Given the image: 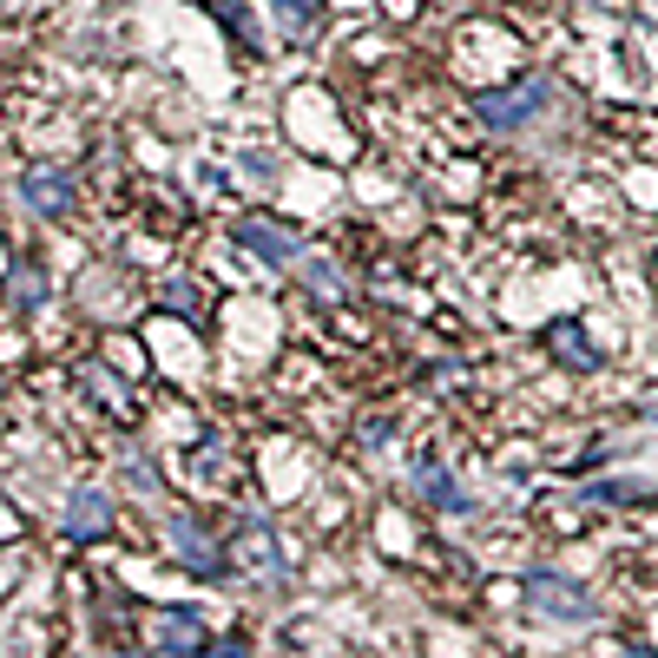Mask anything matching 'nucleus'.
<instances>
[{"mask_svg":"<svg viewBox=\"0 0 658 658\" xmlns=\"http://www.w3.org/2000/svg\"><path fill=\"white\" fill-rule=\"evenodd\" d=\"M586 501L592 508H639V501H652V488H639V481H592Z\"/></svg>","mask_w":658,"mask_h":658,"instance_id":"4468645a","label":"nucleus"},{"mask_svg":"<svg viewBox=\"0 0 658 658\" xmlns=\"http://www.w3.org/2000/svg\"><path fill=\"white\" fill-rule=\"evenodd\" d=\"M205 13H218L230 40H244V47H264V33H257V13H251L244 0H205Z\"/></svg>","mask_w":658,"mask_h":658,"instance_id":"f8f14e48","label":"nucleus"},{"mask_svg":"<svg viewBox=\"0 0 658 658\" xmlns=\"http://www.w3.org/2000/svg\"><path fill=\"white\" fill-rule=\"evenodd\" d=\"M158 303H165V310H185V316H198V310H205V277H191V271H185V277H165Z\"/></svg>","mask_w":658,"mask_h":658,"instance_id":"2eb2a0df","label":"nucleus"},{"mask_svg":"<svg viewBox=\"0 0 658 658\" xmlns=\"http://www.w3.org/2000/svg\"><path fill=\"white\" fill-rule=\"evenodd\" d=\"M547 106H553V79H540V73L501 79V86H488V92L474 99V112H481L488 132H520V126H533Z\"/></svg>","mask_w":658,"mask_h":658,"instance_id":"f03ea898","label":"nucleus"},{"mask_svg":"<svg viewBox=\"0 0 658 658\" xmlns=\"http://www.w3.org/2000/svg\"><path fill=\"white\" fill-rule=\"evenodd\" d=\"M112 520H119V508H112V494H106V488H73V494H67V508H60V533L79 540V547H92V540H106V533H112Z\"/></svg>","mask_w":658,"mask_h":658,"instance_id":"423d86ee","label":"nucleus"},{"mask_svg":"<svg viewBox=\"0 0 658 658\" xmlns=\"http://www.w3.org/2000/svg\"><path fill=\"white\" fill-rule=\"evenodd\" d=\"M415 501H422L429 513H474V494L441 468L435 454H422V461H415Z\"/></svg>","mask_w":658,"mask_h":658,"instance_id":"0eeeda50","label":"nucleus"},{"mask_svg":"<svg viewBox=\"0 0 658 658\" xmlns=\"http://www.w3.org/2000/svg\"><path fill=\"white\" fill-rule=\"evenodd\" d=\"M527 606H533L540 619H592V612H599L580 586L553 580V573H533V580H527Z\"/></svg>","mask_w":658,"mask_h":658,"instance_id":"6e6552de","label":"nucleus"},{"mask_svg":"<svg viewBox=\"0 0 658 658\" xmlns=\"http://www.w3.org/2000/svg\"><path fill=\"white\" fill-rule=\"evenodd\" d=\"M0 291H7V310H13V316H40V310L53 303V284H47L40 264H13V271L0 277Z\"/></svg>","mask_w":658,"mask_h":658,"instance_id":"9d476101","label":"nucleus"},{"mask_svg":"<svg viewBox=\"0 0 658 658\" xmlns=\"http://www.w3.org/2000/svg\"><path fill=\"white\" fill-rule=\"evenodd\" d=\"M146 646H158V652H212L218 639H212V626L191 606H151Z\"/></svg>","mask_w":658,"mask_h":658,"instance_id":"39448f33","label":"nucleus"},{"mask_svg":"<svg viewBox=\"0 0 658 658\" xmlns=\"http://www.w3.org/2000/svg\"><path fill=\"white\" fill-rule=\"evenodd\" d=\"M291 271H296V284L316 296V303H350V296H356L350 291V271H343L336 257H310V251H303Z\"/></svg>","mask_w":658,"mask_h":658,"instance_id":"1a4fd4ad","label":"nucleus"},{"mask_svg":"<svg viewBox=\"0 0 658 658\" xmlns=\"http://www.w3.org/2000/svg\"><path fill=\"white\" fill-rule=\"evenodd\" d=\"M13 205L27 212V218H47V224H60V218H73L79 212V171L73 165H27L20 178H13Z\"/></svg>","mask_w":658,"mask_h":658,"instance_id":"7ed1b4c3","label":"nucleus"},{"mask_svg":"<svg viewBox=\"0 0 658 658\" xmlns=\"http://www.w3.org/2000/svg\"><path fill=\"white\" fill-rule=\"evenodd\" d=\"M547 350H553L560 363H573V369H599V363H606L599 350H586V330H580V323H567V316L547 330Z\"/></svg>","mask_w":658,"mask_h":658,"instance_id":"9b49d317","label":"nucleus"},{"mask_svg":"<svg viewBox=\"0 0 658 658\" xmlns=\"http://www.w3.org/2000/svg\"><path fill=\"white\" fill-rule=\"evenodd\" d=\"M224 553H230V547L205 527V513H191V508L165 513V560H171V567H185L191 580H230V560H224Z\"/></svg>","mask_w":658,"mask_h":658,"instance_id":"f257e3e1","label":"nucleus"},{"mask_svg":"<svg viewBox=\"0 0 658 658\" xmlns=\"http://www.w3.org/2000/svg\"><path fill=\"white\" fill-rule=\"evenodd\" d=\"M271 7H277L284 33H296V40H310V33L323 27V0H271Z\"/></svg>","mask_w":658,"mask_h":658,"instance_id":"ddd939ff","label":"nucleus"},{"mask_svg":"<svg viewBox=\"0 0 658 658\" xmlns=\"http://www.w3.org/2000/svg\"><path fill=\"white\" fill-rule=\"evenodd\" d=\"M230 244L237 251H251L257 264H271V271H291L296 257L310 251L303 244V230L284 218H271V212H244V218H230Z\"/></svg>","mask_w":658,"mask_h":658,"instance_id":"20e7f679","label":"nucleus"}]
</instances>
